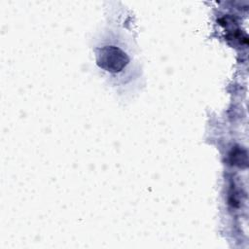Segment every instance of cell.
<instances>
[{"label":"cell","mask_w":249,"mask_h":249,"mask_svg":"<svg viewBox=\"0 0 249 249\" xmlns=\"http://www.w3.org/2000/svg\"><path fill=\"white\" fill-rule=\"evenodd\" d=\"M96 63L106 73L117 77L124 74L130 64V56L115 40L109 39L95 49Z\"/></svg>","instance_id":"1"}]
</instances>
